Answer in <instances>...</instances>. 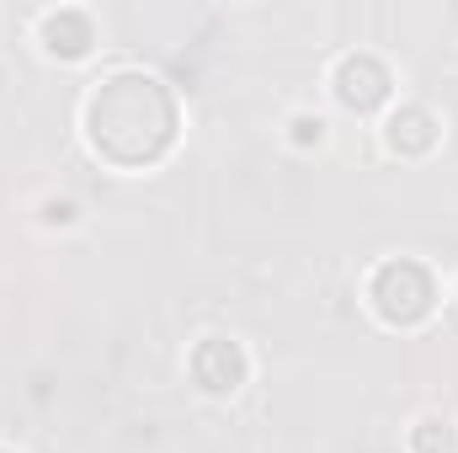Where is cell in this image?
I'll list each match as a JSON object with an SVG mask.
<instances>
[{
	"instance_id": "obj_1",
	"label": "cell",
	"mask_w": 458,
	"mask_h": 453,
	"mask_svg": "<svg viewBox=\"0 0 458 453\" xmlns=\"http://www.w3.org/2000/svg\"><path fill=\"white\" fill-rule=\"evenodd\" d=\"M86 133H91V150L107 155L113 166H128V171L155 166L176 139V102L155 75L123 70L102 81V91L91 97Z\"/></svg>"
},
{
	"instance_id": "obj_2",
	"label": "cell",
	"mask_w": 458,
	"mask_h": 453,
	"mask_svg": "<svg viewBox=\"0 0 458 453\" xmlns=\"http://www.w3.org/2000/svg\"><path fill=\"white\" fill-rule=\"evenodd\" d=\"M368 299L389 326H421L437 304V283L421 261H384L368 283Z\"/></svg>"
},
{
	"instance_id": "obj_3",
	"label": "cell",
	"mask_w": 458,
	"mask_h": 453,
	"mask_svg": "<svg viewBox=\"0 0 458 453\" xmlns=\"http://www.w3.org/2000/svg\"><path fill=\"white\" fill-rule=\"evenodd\" d=\"M192 373L208 395H234L245 384V352L225 337H208L198 352H192Z\"/></svg>"
},
{
	"instance_id": "obj_4",
	"label": "cell",
	"mask_w": 458,
	"mask_h": 453,
	"mask_svg": "<svg viewBox=\"0 0 458 453\" xmlns=\"http://www.w3.org/2000/svg\"><path fill=\"white\" fill-rule=\"evenodd\" d=\"M336 97H342L352 113L378 107L389 97V70L378 59H368V54H352V59H342V70H336Z\"/></svg>"
},
{
	"instance_id": "obj_5",
	"label": "cell",
	"mask_w": 458,
	"mask_h": 453,
	"mask_svg": "<svg viewBox=\"0 0 458 453\" xmlns=\"http://www.w3.org/2000/svg\"><path fill=\"white\" fill-rule=\"evenodd\" d=\"M389 144L400 155H427L437 144V117L427 113V107H400V113L389 117Z\"/></svg>"
},
{
	"instance_id": "obj_6",
	"label": "cell",
	"mask_w": 458,
	"mask_h": 453,
	"mask_svg": "<svg viewBox=\"0 0 458 453\" xmlns=\"http://www.w3.org/2000/svg\"><path fill=\"white\" fill-rule=\"evenodd\" d=\"M43 38H48V48H54V54L81 59V54L91 48V21H86V16H75V11H59V16H48V21H43Z\"/></svg>"
},
{
	"instance_id": "obj_7",
	"label": "cell",
	"mask_w": 458,
	"mask_h": 453,
	"mask_svg": "<svg viewBox=\"0 0 458 453\" xmlns=\"http://www.w3.org/2000/svg\"><path fill=\"white\" fill-rule=\"evenodd\" d=\"M411 449H416V453H454V427H448V422H437V416H427V422H416Z\"/></svg>"
},
{
	"instance_id": "obj_8",
	"label": "cell",
	"mask_w": 458,
	"mask_h": 453,
	"mask_svg": "<svg viewBox=\"0 0 458 453\" xmlns=\"http://www.w3.org/2000/svg\"><path fill=\"white\" fill-rule=\"evenodd\" d=\"M293 128H299V139H304V144H310V139H320V117H299Z\"/></svg>"
}]
</instances>
